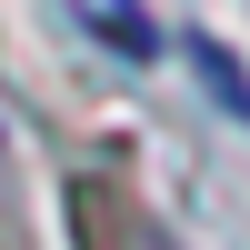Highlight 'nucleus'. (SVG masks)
Wrapping results in <instances>:
<instances>
[{
  "mask_svg": "<svg viewBox=\"0 0 250 250\" xmlns=\"http://www.w3.org/2000/svg\"><path fill=\"white\" fill-rule=\"evenodd\" d=\"M190 60H200V70H210V90H220V100H230V110H250V90H240V70H230V50H210V40H200V50H190Z\"/></svg>",
  "mask_w": 250,
  "mask_h": 250,
  "instance_id": "obj_1",
  "label": "nucleus"
}]
</instances>
